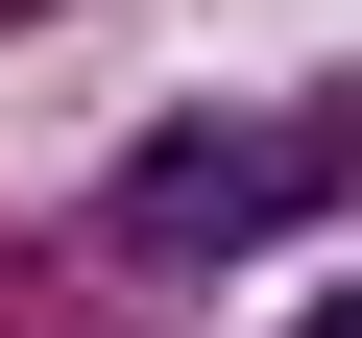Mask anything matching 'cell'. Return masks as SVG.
<instances>
[{"label":"cell","instance_id":"6da1fadb","mask_svg":"<svg viewBox=\"0 0 362 338\" xmlns=\"http://www.w3.org/2000/svg\"><path fill=\"white\" fill-rule=\"evenodd\" d=\"M362 194V97H169L121 169H97V242L145 266V290H218V266H266L290 218H338Z\"/></svg>","mask_w":362,"mask_h":338},{"label":"cell","instance_id":"7a4b0ae2","mask_svg":"<svg viewBox=\"0 0 362 338\" xmlns=\"http://www.w3.org/2000/svg\"><path fill=\"white\" fill-rule=\"evenodd\" d=\"M290 338H362V290H314V314H290Z\"/></svg>","mask_w":362,"mask_h":338}]
</instances>
